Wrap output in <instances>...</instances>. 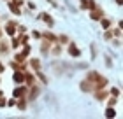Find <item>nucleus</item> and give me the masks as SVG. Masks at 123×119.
Wrapping results in <instances>:
<instances>
[{
    "instance_id": "obj_1",
    "label": "nucleus",
    "mask_w": 123,
    "mask_h": 119,
    "mask_svg": "<svg viewBox=\"0 0 123 119\" xmlns=\"http://www.w3.org/2000/svg\"><path fill=\"white\" fill-rule=\"evenodd\" d=\"M90 18L93 19V21H100V18H104V12H102V9H92L90 11Z\"/></svg>"
},
{
    "instance_id": "obj_2",
    "label": "nucleus",
    "mask_w": 123,
    "mask_h": 119,
    "mask_svg": "<svg viewBox=\"0 0 123 119\" xmlns=\"http://www.w3.org/2000/svg\"><path fill=\"white\" fill-rule=\"evenodd\" d=\"M69 54H70V56H74V58H77V56L81 54V51L77 49L76 44H70V46H69Z\"/></svg>"
},
{
    "instance_id": "obj_3",
    "label": "nucleus",
    "mask_w": 123,
    "mask_h": 119,
    "mask_svg": "<svg viewBox=\"0 0 123 119\" xmlns=\"http://www.w3.org/2000/svg\"><path fill=\"white\" fill-rule=\"evenodd\" d=\"M9 11H11V12H14L16 16L21 14V9L18 7V4H16V2H9Z\"/></svg>"
},
{
    "instance_id": "obj_4",
    "label": "nucleus",
    "mask_w": 123,
    "mask_h": 119,
    "mask_svg": "<svg viewBox=\"0 0 123 119\" xmlns=\"http://www.w3.org/2000/svg\"><path fill=\"white\" fill-rule=\"evenodd\" d=\"M5 32H7V35L14 37V35H16V25H14V23H7V26H5Z\"/></svg>"
},
{
    "instance_id": "obj_5",
    "label": "nucleus",
    "mask_w": 123,
    "mask_h": 119,
    "mask_svg": "<svg viewBox=\"0 0 123 119\" xmlns=\"http://www.w3.org/2000/svg\"><path fill=\"white\" fill-rule=\"evenodd\" d=\"M39 18H42V21H44V23H48L49 26H53V19H51V16H49V14L42 12V14H39Z\"/></svg>"
},
{
    "instance_id": "obj_6",
    "label": "nucleus",
    "mask_w": 123,
    "mask_h": 119,
    "mask_svg": "<svg viewBox=\"0 0 123 119\" xmlns=\"http://www.w3.org/2000/svg\"><path fill=\"white\" fill-rule=\"evenodd\" d=\"M100 25H102V28H111V25H113V19H107V18H100Z\"/></svg>"
},
{
    "instance_id": "obj_7",
    "label": "nucleus",
    "mask_w": 123,
    "mask_h": 119,
    "mask_svg": "<svg viewBox=\"0 0 123 119\" xmlns=\"http://www.w3.org/2000/svg\"><path fill=\"white\" fill-rule=\"evenodd\" d=\"M25 89H26V88H23V86L18 88V89L14 91V96H23V95H25Z\"/></svg>"
},
{
    "instance_id": "obj_8",
    "label": "nucleus",
    "mask_w": 123,
    "mask_h": 119,
    "mask_svg": "<svg viewBox=\"0 0 123 119\" xmlns=\"http://www.w3.org/2000/svg\"><path fill=\"white\" fill-rule=\"evenodd\" d=\"M105 116H107V117H114V116H116V112H114L113 109H107V110H105Z\"/></svg>"
},
{
    "instance_id": "obj_9",
    "label": "nucleus",
    "mask_w": 123,
    "mask_h": 119,
    "mask_svg": "<svg viewBox=\"0 0 123 119\" xmlns=\"http://www.w3.org/2000/svg\"><path fill=\"white\" fill-rule=\"evenodd\" d=\"M30 61H32V67H33V68L39 70V67H41V65H39V60H30Z\"/></svg>"
},
{
    "instance_id": "obj_10",
    "label": "nucleus",
    "mask_w": 123,
    "mask_h": 119,
    "mask_svg": "<svg viewBox=\"0 0 123 119\" xmlns=\"http://www.w3.org/2000/svg\"><path fill=\"white\" fill-rule=\"evenodd\" d=\"M105 39H107V40H109V39H113V32H111V30L105 32Z\"/></svg>"
},
{
    "instance_id": "obj_11",
    "label": "nucleus",
    "mask_w": 123,
    "mask_h": 119,
    "mask_svg": "<svg viewBox=\"0 0 123 119\" xmlns=\"http://www.w3.org/2000/svg\"><path fill=\"white\" fill-rule=\"evenodd\" d=\"M7 105H9V107H14V105H16V100H14V98H12V100H9V103H7Z\"/></svg>"
},
{
    "instance_id": "obj_12",
    "label": "nucleus",
    "mask_w": 123,
    "mask_h": 119,
    "mask_svg": "<svg viewBox=\"0 0 123 119\" xmlns=\"http://www.w3.org/2000/svg\"><path fill=\"white\" fill-rule=\"evenodd\" d=\"M113 95H114V96H118V95H120V91H118V88H114V89H113Z\"/></svg>"
},
{
    "instance_id": "obj_13",
    "label": "nucleus",
    "mask_w": 123,
    "mask_h": 119,
    "mask_svg": "<svg viewBox=\"0 0 123 119\" xmlns=\"http://www.w3.org/2000/svg\"><path fill=\"white\" fill-rule=\"evenodd\" d=\"M2 70H4V65H2V63H0V72H2Z\"/></svg>"
},
{
    "instance_id": "obj_14",
    "label": "nucleus",
    "mask_w": 123,
    "mask_h": 119,
    "mask_svg": "<svg viewBox=\"0 0 123 119\" xmlns=\"http://www.w3.org/2000/svg\"><path fill=\"white\" fill-rule=\"evenodd\" d=\"M116 4H118V5H121V0H116Z\"/></svg>"
},
{
    "instance_id": "obj_15",
    "label": "nucleus",
    "mask_w": 123,
    "mask_h": 119,
    "mask_svg": "<svg viewBox=\"0 0 123 119\" xmlns=\"http://www.w3.org/2000/svg\"><path fill=\"white\" fill-rule=\"evenodd\" d=\"M0 37H2V30H0Z\"/></svg>"
}]
</instances>
